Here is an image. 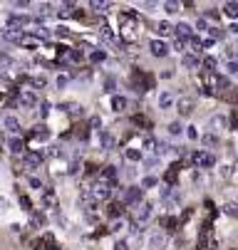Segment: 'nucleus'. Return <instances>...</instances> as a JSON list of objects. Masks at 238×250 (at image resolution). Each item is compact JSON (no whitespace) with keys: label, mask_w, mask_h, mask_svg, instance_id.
Instances as JSON below:
<instances>
[{"label":"nucleus","mask_w":238,"mask_h":250,"mask_svg":"<svg viewBox=\"0 0 238 250\" xmlns=\"http://www.w3.org/2000/svg\"><path fill=\"white\" fill-rule=\"evenodd\" d=\"M99 181H105V184H109V186H114V184L119 181V168H117L114 164H109V166H105V168H102V173H99Z\"/></svg>","instance_id":"423d86ee"},{"label":"nucleus","mask_w":238,"mask_h":250,"mask_svg":"<svg viewBox=\"0 0 238 250\" xmlns=\"http://www.w3.org/2000/svg\"><path fill=\"white\" fill-rule=\"evenodd\" d=\"M164 226H166L169 230H176V226H179V221H176L174 216H169V218H164Z\"/></svg>","instance_id":"de8ad7c7"},{"label":"nucleus","mask_w":238,"mask_h":250,"mask_svg":"<svg viewBox=\"0 0 238 250\" xmlns=\"http://www.w3.org/2000/svg\"><path fill=\"white\" fill-rule=\"evenodd\" d=\"M99 35H102V40H105L107 45H112V47H117L119 45V38L109 30V27H99Z\"/></svg>","instance_id":"a211bd4d"},{"label":"nucleus","mask_w":238,"mask_h":250,"mask_svg":"<svg viewBox=\"0 0 238 250\" xmlns=\"http://www.w3.org/2000/svg\"><path fill=\"white\" fill-rule=\"evenodd\" d=\"M196 30H198V32H209V22H206V18H198V20H196Z\"/></svg>","instance_id":"49530a36"},{"label":"nucleus","mask_w":238,"mask_h":250,"mask_svg":"<svg viewBox=\"0 0 238 250\" xmlns=\"http://www.w3.org/2000/svg\"><path fill=\"white\" fill-rule=\"evenodd\" d=\"M20 206H22L25 210H32V203H30V198H27V196H20Z\"/></svg>","instance_id":"864d4df0"},{"label":"nucleus","mask_w":238,"mask_h":250,"mask_svg":"<svg viewBox=\"0 0 238 250\" xmlns=\"http://www.w3.org/2000/svg\"><path fill=\"white\" fill-rule=\"evenodd\" d=\"M50 114V102H40V119H45Z\"/></svg>","instance_id":"09e8293b"},{"label":"nucleus","mask_w":238,"mask_h":250,"mask_svg":"<svg viewBox=\"0 0 238 250\" xmlns=\"http://www.w3.org/2000/svg\"><path fill=\"white\" fill-rule=\"evenodd\" d=\"M184 47H186L184 40H176V42H174V50H176V52H184Z\"/></svg>","instance_id":"13d9d810"},{"label":"nucleus","mask_w":238,"mask_h":250,"mask_svg":"<svg viewBox=\"0 0 238 250\" xmlns=\"http://www.w3.org/2000/svg\"><path fill=\"white\" fill-rule=\"evenodd\" d=\"M191 161H194L198 168H211V166H216V156L209 154V151H194V154H191Z\"/></svg>","instance_id":"20e7f679"},{"label":"nucleus","mask_w":238,"mask_h":250,"mask_svg":"<svg viewBox=\"0 0 238 250\" xmlns=\"http://www.w3.org/2000/svg\"><path fill=\"white\" fill-rule=\"evenodd\" d=\"M181 64L186 67V69H196L201 62H198V57L196 55H184V60H181Z\"/></svg>","instance_id":"cd10ccee"},{"label":"nucleus","mask_w":238,"mask_h":250,"mask_svg":"<svg viewBox=\"0 0 238 250\" xmlns=\"http://www.w3.org/2000/svg\"><path fill=\"white\" fill-rule=\"evenodd\" d=\"M105 57H107L105 50H92L89 52V62H105Z\"/></svg>","instance_id":"f704fd0d"},{"label":"nucleus","mask_w":238,"mask_h":250,"mask_svg":"<svg viewBox=\"0 0 238 250\" xmlns=\"http://www.w3.org/2000/svg\"><path fill=\"white\" fill-rule=\"evenodd\" d=\"M40 208H57V193L52 188H45L40 193Z\"/></svg>","instance_id":"9b49d317"},{"label":"nucleus","mask_w":238,"mask_h":250,"mask_svg":"<svg viewBox=\"0 0 238 250\" xmlns=\"http://www.w3.org/2000/svg\"><path fill=\"white\" fill-rule=\"evenodd\" d=\"M194 106H196V102H194L191 97H179V99H176V112H179V117H191V114H194Z\"/></svg>","instance_id":"0eeeda50"},{"label":"nucleus","mask_w":238,"mask_h":250,"mask_svg":"<svg viewBox=\"0 0 238 250\" xmlns=\"http://www.w3.org/2000/svg\"><path fill=\"white\" fill-rule=\"evenodd\" d=\"M67 57H70L72 62H82L85 60V52L82 50H70V55H67Z\"/></svg>","instance_id":"79ce46f5"},{"label":"nucleus","mask_w":238,"mask_h":250,"mask_svg":"<svg viewBox=\"0 0 238 250\" xmlns=\"http://www.w3.org/2000/svg\"><path fill=\"white\" fill-rule=\"evenodd\" d=\"M156 32L161 35V38H166V35L174 32V25L169 22V20H161V22H156Z\"/></svg>","instance_id":"b1692460"},{"label":"nucleus","mask_w":238,"mask_h":250,"mask_svg":"<svg viewBox=\"0 0 238 250\" xmlns=\"http://www.w3.org/2000/svg\"><path fill=\"white\" fill-rule=\"evenodd\" d=\"M55 35H57V38H67V35H70V30H67V27H57Z\"/></svg>","instance_id":"4d7b16f0"},{"label":"nucleus","mask_w":238,"mask_h":250,"mask_svg":"<svg viewBox=\"0 0 238 250\" xmlns=\"http://www.w3.org/2000/svg\"><path fill=\"white\" fill-rule=\"evenodd\" d=\"M3 126H5L13 136H18V134H20V119H18V117H13V114L3 119Z\"/></svg>","instance_id":"f3484780"},{"label":"nucleus","mask_w":238,"mask_h":250,"mask_svg":"<svg viewBox=\"0 0 238 250\" xmlns=\"http://www.w3.org/2000/svg\"><path fill=\"white\" fill-rule=\"evenodd\" d=\"M119 38L124 42H134V40H139V18L137 13H122L119 15Z\"/></svg>","instance_id":"f257e3e1"},{"label":"nucleus","mask_w":238,"mask_h":250,"mask_svg":"<svg viewBox=\"0 0 238 250\" xmlns=\"http://www.w3.org/2000/svg\"><path fill=\"white\" fill-rule=\"evenodd\" d=\"M18 45H20V47H38V45H40V40L35 38V35H22Z\"/></svg>","instance_id":"393cba45"},{"label":"nucleus","mask_w":238,"mask_h":250,"mask_svg":"<svg viewBox=\"0 0 238 250\" xmlns=\"http://www.w3.org/2000/svg\"><path fill=\"white\" fill-rule=\"evenodd\" d=\"M223 213H226V216H231V218H238V201H228L223 206Z\"/></svg>","instance_id":"c85d7f7f"},{"label":"nucleus","mask_w":238,"mask_h":250,"mask_svg":"<svg viewBox=\"0 0 238 250\" xmlns=\"http://www.w3.org/2000/svg\"><path fill=\"white\" fill-rule=\"evenodd\" d=\"M139 201H142L139 186H129L127 191H122V198H119V203H124V206H139Z\"/></svg>","instance_id":"7ed1b4c3"},{"label":"nucleus","mask_w":238,"mask_h":250,"mask_svg":"<svg viewBox=\"0 0 238 250\" xmlns=\"http://www.w3.org/2000/svg\"><path fill=\"white\" fill-rule=\"evenodd\" d=\"M124 156H127L129 161L137 164V161H142V159H144V151H142V149H127V151H124Z\"/></svg>","instance_id":"bb28decb"},{"label":"nucleus","mask_w":238,"mask_h":250,"mask_svg":"<svg viewBox=\"0 0 238 250\" xmlns=\"http://www.w3.org/2000/svg\"><path fill=\"white\" fill-rule=\"evenodd\" d=\"M156 184H159V178H156V176H147L144 181H142V188H154Z\"/></svg>","instance_id":"ea45409f"},{"label":"nucleus","mask_w":238,"mask_h":250,"mask_svg":"<svg viewBox=\"0 0 238 250\" xmlns=\"http://www.w3.org/2000/svg\"><path fill=\"white\" fill-rule=\"evenodd\" d=\"M30 223L35 226V228H40V226H45V223H47V218L43 216V213H32V216H30Z\"/></svg>","instance_id":"473e14b6"},{"label":"nucleus","mask_w":238,"mask_h":250,"mask_svg":"<svg viewBox=\"0 0 238 250\" xmlns=\"http://www.w3.org/2000/svg\"><path fill=\"white\" fill-rule=\"evenodd\" d=\"M109 216L112 218H122L124 216V203H112L109 206Z\"/></svg>","instance_id":"2f4dec72"},{"label":"nucleus","mask_w":238,"mask_h":250,"mask_svg":"<svg viewBox=\"0 0 238 250\" xmlns=\"http://www.w3.org/2000/svg\"><path fill=\"white\" fill-rule=\"evenodd\" d=\"M142 149H144V151H154V154H156V139L147 136V139L142 141Z\"/></svg>","instance_id":"72a5a7b5"},{"label":"nucleus","mask_w":238,"mask_h":250,"mask_svg":"<svg viewBox=\"0 0 238 250\" xmlns=\"http://www.w3.org/2000/svg\"><path fill=\"white\" fill-rule=\"evenodd\" d=\"M216 64H218V60H216V57H203V67H206V72H214Z\"/></svg>","instance_id":"4c0bfd02"},{"label":"nucleus","mask_w":238,"mask_h":250,"mask_svg":"<svg viewBox=\"0 0 238 250\" xmlns=\"http://www.w3.org/2000/svg\"><path fill=\"white\" fill-rule=\"evenodd\" d=\"M67 82H70V77H67V75H60V77H57V87H60V89H62Z\"/></svg>","instance_id":"6e6d98bb"},{"label":"nucleus","mask_w":238,"mask_h":250,"mask_svg":"<svg viewBox=\"0 0 238 250\" xmlns=\"http://www.w3.org/2000/svg\"><path fill=\"white\" fill-rule=\"evenodd\" d=\"M55 52H57V57H67V55H70V47H67V45H57Z\"/></svg>","instance_id":"8fccbe9b"},{"label":"nucleus","mask_w":238,"mask_h":250,"mask_svg":"<svg viewBox=\"0 0 238 250\" xmlns=\"http://www.w3.org/2000/svg\"><path fill=\"white\" fill-rule=\"evenodd\" d=\"M60 109H62L65 114H70V117H82V114H85L82 106H80V104H72V102H70V104H60Z\"/></svg>","instance_id":"aec40b11"},{"label":"nucleus","mask_w":238,"mask_h":250,"mask_svg":"<svg viewBox=\"0 0 238 250\" xmlns=\"http://www.w3.org/2000/svg\"><path fill=\"white\" fill-rule=\"evenodd\" d=\"M228 126V119L223 117V114H214L211 119H209V131L211 134H218V131H223Z\"/></svg>","instance_id":"9d476101"},{"label":"nucleus","mask_w":238,"mask_h":250,"mask_svg":"<svg viewBox=\"0 0 238 250\" xmlns=\"http://www.w3.org/2000/svg\"><path fill=\"white\" fill-rule=\"evenodd\" d=\"M151 213H154V206H151L149 201L139 203V206H137V223H144V221H149V218H151Z\"/></svg>","instance_id":"f8f14e48"},{"label":"nucleus","mask_w":238,"mask_h":250,"mask_svg":"<svg viewBox=\"0 0 238 250\" xmlns=\"http://www.w3.org/2000/svg\"><path fill=\"white\" fill-rule=\"evenodd\" d=\"M147 248L149 250H166L169 248V235L166 230H151L147 238Z\"/></svg>","instance_id":"f03ea898"},{"label":"nucleus","mask_w":238,"mask_h":250,"mask_svg":"<svg viewBox=\"0 0 238 250\" xmlns=\"http://www.w3.org/2000/svg\"><path fill=\"white\" fill-rule=\"evenodd\" d=\"M18 104L25 106V109H32V106H38V94L32 89H25L20 97H18Z\"/></svg>","instance_id":"6e6552de"},{"label":"nucleus","mask_w":238,"mask_h":250,"mask_svg":"<svg viewBox=\"0 0 238 250\" xmlns=\"http://www.w3.org/2000/svg\"><path fill=\"white\" fill-rule=\"evenodd\" d=\"M179 168H181V166H179V164H174L172 168L166 171V176H164V181H166V186H172V188L176 186V178H179Z\"/></svg>","instance_id":"412c9836"},{"label":"nucleus","mask_w":238,"mask_h":250,"mask_svg":"<svg viewBox=\"0 0 238 250\" xmlns=\"http://www.w3.org/2000/svg\"><path fill=\"white\" fill-rule=\"evenodd\" d=\"M97 141H99V149H107V151L114 146V136H112L109 131H105V129L97 134Z\"/></svg>","instance_id":"2eb2a0df"},{"label":"nucleus","mask_w":238,"mask_h":250,"mask_svg":"<svg viewBox=\"0 0 238 250\" xmlns=\"http://www.w3.org/2000/svg\"><path fill=\"white\" fill-rule=\"evenodd\" d=\"M201 141H203V146H218V134H203Z\"/></svg>","instance_id":"7c9ffc66"},{"label":"nucleus","mask_w":238,"mask_h":250,"mask_svg":"<svg viewBox=\"0 0 238 250\" xmlns=\"http://www.w3.org/2000/svg\"><path fill=\"white\" fill-rule=\"evenodd\" d=\"M172 106H176V99L172 92H161L159 94V109H172Z\"/></svg>","instance_id":"dca6fc26"},{"label":"nucleus","mask_w":238,"mask_h":250,"mask_svg":"<svg viewBox=\"0 0 238 250\" xmlns=\"http://www.w3.org/2000/svg\"><path fill=\"white\" fill-rule=\"evenodd\" d=\"M149 50H151L154 57H166V55H169V45H166L164 40H151V42H149Z\"/></svg>","instance_id":"ddd939ff"},{"label":"nucleus","mask_w":238,"mask_h":250,"mask_svg":"<svg viewBox=\"0 0 238 250\" xmlns=\"http://www.w3.org/2000/svg\"><path fill=\"white\" fill-rule=\"evenodd\" d=\"M186 136H189L191 141H196V139H198V131H196V126H189V129H186Z\"/></svg>","instance_id":"603ef678"},{"label":"nucleus","mask_w":238,"mask_h":250,"mask_svg":"<svg viewBox=\"0 0 238 250\" xmlns=\"http://www.w3.org/2000/svg\"><path fill=\"white\" fill-rule=\"evenodd\" d=\"M164 10H166L169 15H174V13H179V10H181V5H179V3H174V0H169V3H164Z\"/></svg>","instance_id":"e433bc0d"},{"label":"nucleus","mask_w":238,"mask_h":250,"mask_svg":"<svg viewBox=\"0 0 238 250\" xmlns=\"http://www.w3.org/2000/svg\"><path fill=\"white\" fill-rule=\"evenodd\" d=\"M22 164H25L27 168H38V166L43 164V151H32V154H25V156H22Z\"/></svg>","instance_id":"4468645a"},{"label":"nucleus","mask_w":238,"mask_h":250,"mask_svg":"<svg viewBox=\"0 0 238 250\" xmlns=\"http://www.w3.org/2000/svg\"><path fill=\"white\" fill-rule=\"evenodd\" d=\"M89 131H102V119L99 117H92L89 119Z\"/></svg>","instance_id":"c03bdc74"},{"label":"nucleus","mask_w":238,"mask_h":250,"mask_svg":"<svg viewBox=\"0 0 238 250\" xmlns=\"http://www.w3.org/2000/svg\"><path fill=\"white\" fill-rule=\"evenodd\" d=\"M8 149H10L13 154H22V151H25V141H22L20 136H10V139H8Z\"/></svg>","instance_id":"4be33fe9"},{"label":"nucleus","mask_w":238,"mask_h":250,"mask_svg":"<svg viewBox=\"0 0 238 250\" xmlns=\"http://www.w3.org/2000/svg\"><path fill=\"white\" fill-rule=\"evenodd\" d=\"M174 32H176V40H184V42H189V40L194 38V27H191L189 22H179V25H174Z\"/></svg>","instance_id":"1a4fd4ad"},{"label":"nucleus","mask_w":238,"mask_h":250,"mask_svg":"<svg viewBox=\"0 0 238 250\" xmlns=\"http://www.w3.org/2000/svg\"><path fill=\"white\" fill-rule=\"evenodd\" d=\"M127 106H129V99H127V97H119V94L112 97V109H114V112H124Z\"/></svg>","instance_id":"5701e85b"},{"label":"nucleus","mask_w":238,"mask_h":250,"mask_svg":"<svg viewBox=\"0 0 238 250\" xmlns=\"http://www.w3.org/2000/svg\"><path fill=\"white\" fill-rule=\"evenodd\" d=\"M30 186H32V188H35V191H40V193L45 191V186H43V181H40V178H38V176H32V178H30Z\"/></svg>","instance_id":"a18cd8bd"},{"label":"nucleus","mask_w":238,"mask_h":250,"mask_svg":"<svg viewBox=\"0 0 238 250\" xmlns=\"http://www.w3.org/2000/svg\"><path fill=\"white\" fill-rule=\"evenodd\" d=\"M89 191H92V196H94V201H97V203H99V201L112 198V186H109V184H105V181H97Z\"/></svg>","instance_id":"39448f33"},{"label":"nucleus","mask_w":238,"mask_h":250,"mask_svg":"<svg viewBox=\"0 0 238 250\" xmlns=\"http://www.w3.org/2000/svg\"><path fill=\"white\" fill-rule=\"evenodd\" d=\"M47 84V77L45 75H38V77H30V87L32 89H43Z\"/></svg>","instance_id":"c756f323"},{"label":"nucleus","mask_w":238,"mask_h":250,"mask_svg":"<svg viewBox=\"0 0 238 250\" xmlns=\"http://www.w3.org/2000/svg\"><path fill=\"white\" fill-rule=\"evenodd\" d=\"M89 8H92V10H97V13H107L109 3H105V0H102V3H99V0H94V3H89Z\"/></svg>","instance_id":"c9c22d12"},{"label":"nucleus","mask_w":238,"mask_h":250,"mask_svg":"<svg viewBox=\"0 0 238 250\" xmlns=\"http://www.w3.org/2000/svg\"><path fill=\"white\" fill-rule=\"evenodd\" d=\"M114 89H117V80H114V77H107V80H105V92L112 94Z\"/></svg>","instance_id":"37998d69"},{"label":"nucleus","mask_w":238,"mask_h":250,"mask_svg":"<svg viewBox=\"0 0 238 250\" xmlns=\"http://www.w3.org/2000/svg\"><path fill=\"white\" fill-rule=\"evenodd\" d=\"M226 69H228V75H238V60L236 62H226Z\"/></svg>","instance_id":"3c124183"},{"label":"nucleus","mask_w":238,"mask_h":250,"mask_svg":"<svg viewBox=\"0 0 238 250\" xmlns=\"http://www.w3.org/2000/svg\"><path fill=\"white\" fill-rule=\"evenodd\" d=\"M43 240H45L47 250H60V248H57V243H55V238H52L50 233H45V235H43Z\"/></svg>","instance_id":"a19ab883"},{"label":"nucleus","mask_w":238,"mask_h":250,"mask_svg":"<svg viewBox=\"0 0 238 250\" xmlns=\"http://www.w3.org/2000/svg\"><path fill=\"white\" fill-rule=\"evenodd\" d=\"M221 176H223V178H226V176H231V166H228V164H226V166H221Z\"/></svg>","instance_id":"052dcab7"},{"label":"nucleus","mask_w":238,"mask_h":250,"mask_svg":"<svg viewBox=\"0 0 238 250\" xmlns=\"http://www.w3.org/2000/svg\"><path fill=\"white\" fill-rule=\"evenodd\" d=\"M181 131H184L181 122H172V124H169V134H172V136H179Z\"/></svg>","instance_id":"58836bf2"},{"label":"nucleus","mask_w":238,"mask_h":250,"mask_svg":"<svg viewBox=\"0 0 238 250\" xmlns=\"http://www.w3.org/2000/svg\"><path fill=\"white\" fill-rule=\"evenodd\" d=\"M223 15L231 20H238V3H226L223 5Z\"/></svg>","instance_id":"a878e982"},{"label":"nucleus","mask_w":238,"mask_h":250,"mask_svg":"<svg viewBox=\"0 0 238 250\" xmlns=\"http://www.w3.org/2000/svg\"><path fill=\"white\" fill-rule=\"evenodd\" d=\"M30 136H32V139H38V141H47V139H50V129H47L45 124H38L35 129L30 131Z\"/></svg>","instance_id":"6ab92c4d"},{"label":"nucleus","mask_w":238,"mask_h":250,"mask_svg":"<svg viewBox=\"0 0 238 250\" xmlns=\"http://www.w3.org/2000/svg\"><path fill=\"white\" fill-rule=\"evenodd\" d=\"M122 228H124V221H122V218H119V221H114V223L109 226V230H112V233H117V230H122Z\"/></svg>","instance_id":"5fc2aeb1"},{"label":"nucleus","mask_w":238,"mask_h":250,"mask_svg":"<svg viewBox=\"0 0 238 250\" xmlns=\"http://www.w3.org/2000/svg\"><path fill=\"white\" fill-rule=\"evenodd\" d=\"M231 32H233V35H238V22H233V25H231Z\"/></svg>","instance_id":"680f3d73"},{"label":"nucleus","mask_w":238,"mask_h":250,"mask_svg":"<svg viewBox=\"0 0 238 250\" xmlns=\"http://www.w3.org/2000/svg\"><path fill=\"white\" fill-rule=\"evenodd\" d=\"M114 250H129V245H127L124 240H117V243H114Z\"/></svg>","instance_id":"bf43d9fd"}]
</instances>
